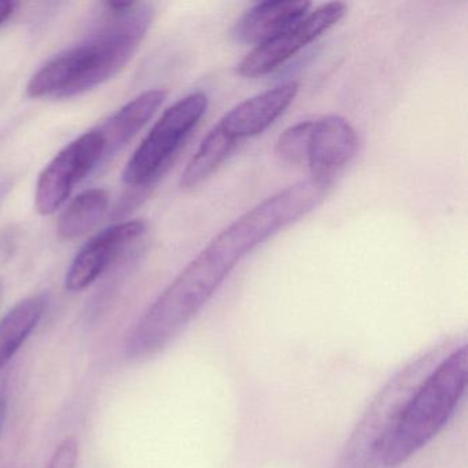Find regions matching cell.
<instances>
[{
  "label": "cell",
  "instance_id": "obj_10",
  "mask_svg": "<svg viewBox=\"0 0 468 468\" xmlns=\"http://www.w3.org/2000/svg\"><path fill=\"white\" fill-rule=\"evenodd\" d=\"M165 97L166 92L163 90L142 92L97 128L105 141V158L119 153L138 135L139 131L157 113Z\"/></svg>",
  "mask_w": 468,
  "mask_h": 468
},
{
  "label": "cell",
  "instance_id": "obj_9",
  "mask_svg": "<svg viewBox=\"0 0 468 468\" xmlns=\"http://www.w3.org/2000/svg\"><path fill=\"white\" fill-rule=\"evenodd\" d=\"M309 9L311 4L303 0L260 2L237 21L232 37L242 45L257 48L303 20Z\"/></svg>",
  "mask_w": 468,
  "mask_h": 468
},
{
  "label": "cell",
  "instance_id": "obj_16",
  "mask_svg": "<svg viewBox=\"0 0 468 468\" xmlns=\"http://www.w3.org/2000/svg\"><path fill=\"white\" fill-rule=\"evenodd\" d=\"M7 408H9V383L6 378L0 379V435L4 431L5 421H6Z\"/></svg>",
  "mask_w": 468,
  "mask_h": 468
},
{
  "label": "cell",
  "instance_id": "obj_14",
  "mask_svg": "<svg viewBox=\"0 0 468 468\" xmlns=\"http://www.w3.org/2000/svg\"><path fill=\"white\" fill-rule=\"evenodd\" d=\"M312 122H297L287 128L276 142L275 152L282 163L290 166H298L305 164L306 146H308L309 133H311Z\"/></svg>",
  "mask_w": 468,
  "mask_h": 468
},
{
  "label": "cell",
  "instance_id": "obj_4",
  "mask_svg": "<svg viewBox=\"0 0 468 468\" xmlns=\"http://www.w3.org/2000/svg\"><path fill=\"white\" fill-rule=\"evenodd\" d=\"M105 141L100 131H87L65 146L46 165L37 183L35 207L42 216H50L64 207L76 186L105 160Z\"/></svg>",
  "mask_w": 468,
  "mask_h": 468
},
{
  "label": "cell",
  "instance_id": "obj_3",
  "mask_svg": "<svg viewBox=\"0 0 468 468\" xmlns=\"http://www.w3.org/2000/svg\"><path fill=\"white\" fill-rule=\"evenodd\" d=\"M209 106L207 95L193 92L169 106L139 144L122 172L131 187H147L174 164Z\"/></svg>",
  "mask_w": 468,
  "mask_h": 468
},
{
  "label": "cell",
  "instance_id": "obj_15",
  "mask_svg": "<svg viewBox=\"0 0 468 468\" xmlns=\"http://www.w3.org/2000/svg\"><path fill=\"white\" fill-rule=\"evenodd\" d=\"M79 459V443L75 437H68L59 443L51 456L48 468H76Z\"/></svg>",
  "mask_w": 468,
  "mask_h": 468
},
{
  "label": "cell",
  "instance_id": "obj_11",
  "mask_svg": "<svg viewBox=\"0 0 468 468\" xmlns=\"http://www.w3.org/2000/svg\"><path fill=\"white\" fill-rule=\"evenodd\" d=\"M46 311V298L34 295L16 303L0 319V372L37 327Z\"/></svg>",
  "mask_w": 468,
  "mask_h": 468
},
{
  "label": "cell",
  "instance_id": "obj_7",
  "mask_svg": "<svg viewBox=\"0 0 468 468\" xmlns=\"http://www.w3.org/2000/svg\"><path fill=\"white\" fill-rule=\"evenodd\" d=\"M358 149L360 138L344 117L314 120L305 157L312 179L334 185L336 176L355 160Z\"/></svg>",
  "mask_w": 468,
  "mask_h": 468
},
{
  "label": "cell",
  "instance_id": "obj_6",
  "mask_svg": "<svg viewBox=\"0 0 468 468\" xmlns=\"http://www.w3.org/2000/svg\"><path fill=\"white\" fill-rule=\"evenodd\" d=\"M144 232L146 224L139 220L113 224L98 232L70 262L65 276L67 290L79 292L89 289Z\"/></svg>",
  "mask_w": 468,
  "mask_h": 468
},
{
  "label": "cell",
  "instance_id": "obj_17",
  "mask_svg": "<svg viewBox=\"0 0 468 468\" xmlns=\"http://www.w3.org/2000/svg\"><path fill=\"white\" fill-rule=\"evenodd\" d=\"M16 7H17V4L16 2H7V0H0V26L2 24L6 23L10 17H12L13 13H15Z\"/></svg>",
  "mask_w": 468,
  "mask_h": 468
},
{
  "label": "cell",
  "instance_id": "obj_8",
  "mask_svg": "<svg viewBox=\"0 0 468 468\" xmlns=\"http://www.w3.org/2000/svg\"><path fill=\"white\" fill-rule=\"evenodd\" d=\"M298 90L297 83L289 81L254 95L224 114L218 125L238 144L256 138L290 108L297 98Z\"/></svg>",
  "mask_w": 468,
  "mask_h": 468
},
{
  "label": "cell",
  "instance_id": "obj_12",
  "mask_svg": "<svg viewBox=\"0 0 468 468\" xmlns=\"http://www.w3.org/2000/svg\"><path fill=\"white\" fill-rule=\"evenodd\" d=\"M238 144H239L229 138L218 125L213 127L182 174V190L191 191L207 182L223 165L224 161L231 155Z\"/></svg>",
  "mask_w": 468,
  "mask_h": 468
},
{
  "label": "cell",
  "instance_id": "obj_13",
  "mask_svg": "<svg viewBox=\"0 0 468 468\" xmlns=\"http://www.w3.org/2000/svg\"><path fill=\"white\" fill-rule=\"evenodd\" d=\"M109 205L111 197L102 188H91L79 194L59 216L57 226L59 238L72 240L91 231L105 218Z\"/></svg>",
  "mask_w": 468,
  "mask_h": 468
},
{
  "label": "cell",
  "instance_id": "obj_1",
  "mask_svg": "<svg viewBox=\"0 0 468 468\" xmlns=\"http://www.w3.org/2000/svg\"><path fill=\"white\" fill-rule=\"evenodd\" d=\"M106 6L112 20L40 68L27 86L28 97H76L106 83L133 59L152 26L154 9L136 2H112Z\"/></svg>",
  "mask_w": 468,
  "mask_h": 468
},
{
  "label": "cell",
  "instance_id": "obj_2",
  "mask_svg": "<svg viewBox=\"0 0 468 468\" xmlns=\"http://www.w3.org/2000/svg\"><path fill=\"white\" fill-rule=\"evenodd\" d=\"M468 382V349L445 358L408 399L380 442L378 456L388 468L408 462L431 442L454 413Z\"/></svg>",
  "mask_w": 468,
  "mask_h": 468
},
{
  "label": "cell",
  "instance_id": "obj_5",
  "mask_svg": "<svg viewBox=\"0 0 468 468\" xmlns=\"http://www.w3.org/2000/svg\"><path fill=\"white\" fill-rule=\"evenodd\" d=\"M346 10V5L341 2L317 7L294 26L284 29L264 45L254 48L238 65V75L245 79H259L275 72L333 29L345 17Z\"/></svg>",
  "mask_w": 468,
  "mask_h": 468
}]
</instances>
